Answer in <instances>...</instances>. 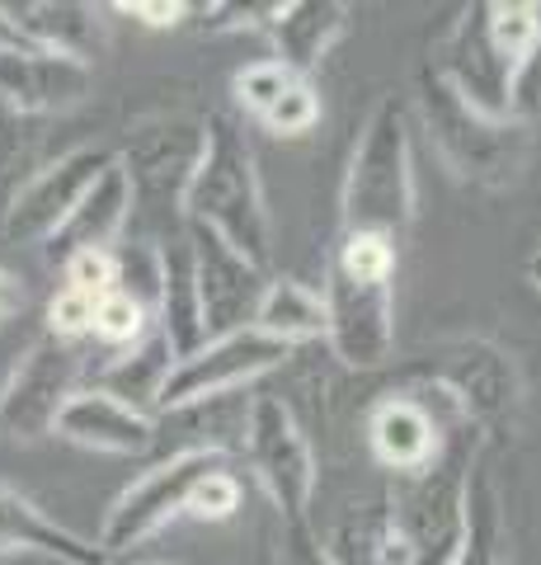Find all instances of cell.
I'll list each match as a JSON object with an SVG mask.
<instances>
[{"mask_svg": "<svg viewBox=\"0 0 541 565\" xmlns=\"http://www.w3.org/2000/svg\"><path fill=\"white\" fill-rule=\"evenodd\" d=\"M396 250L387 236H348L339 232L325 259V344L329 353L372 373L396 359Z\"/></svg>", "mask_w": 541, "mask_h": 565, "instance_id": "1", "label": "cell"}, {"mask_svg": "<svg viewBox=\"0 0 541 565\" xmlns=\"http://www.w3.org/2000/svg\"><path fill=\"white\" fill-rule=\"evenodd\" d=\"M414 151H410V114L396 95L372 104L368 122L354 141L339 193V232L348 236H387L405 241L414 226Z\"/></svg>", "mask_w": 541, "mask_h": 565, "instance_id": "2", "label": "cell"}, {"mask_svg": "<svg viewBox=\"0 0 541 565\" xmlns=\"http://www.w3.org/2000/svg\"><path fill=\"white\" fill-rule=\"evenodd\" d=\"M184 222L213 226L240 255L269 274L273 264V222L264 203V180L255 166V147L231 114H207V147L184 193Z\"/></svg>", "mask_w": 541, "mask_h": 565, "instance_id": "3", "label": "cell"}, {"mask_svg": "<svg viewBox=\"0 0 541 565\" xmlns=\"http://www.w3.org/2000/svg\"><path fill=\"white\" fill-rule=\"evenodd\" d=\"M414 104L433 151H439V161L447 166L452 180H462L470 189H509L528 170L532 132L476 114L433 76L429 62H419L414 71Z\"/></svg>", "mask_w": 541, "mask_h": 565, "instance_id": "4", "label": "cell"}, {"mask_svg": "<svg viewBox=\"0 0 541 565\" xmlns=\"http://www.w3.org/2000/svg\"><path fill=\"white\" fill-rule=\"evenodd\" d=\"M400 382L443 386L485 438L509 429L522 405V377L513 359L485 334H462V340L424 349L410 367H400Z\"/></svg>", "mask_w": 541, "mask_h": 565, "instance_id": "5", "label": "cell"}, {"mask_svg": "<svg viewBox=\"0 0 541 565\" xmlns=\"http://www.w3.org/2000/svg\"><path fill=\"white\" fill-rule=\"evenodd\" d=\"M207 147V118H188V114H165L142 122L128 147L118 151L128 184H132V217L151 222H174L184 226V193L188 180L203 161Z\"/></svg>", "mask_w": 541, "mask_h": 565, "instance_id": "6", "label": "cell"}, {"mask_svg": "<svg viewBox=\"0 0 541 565\" xmlns=\"http://www.w3.org/2000/svg\"><path fill=\"white\" fill-rule=\"evenodd\" d=\"M466 411L452 401L443 386L429 382H400L391 392H381L368 411V448L381 471H391V481L414 476L439 462V452L452 444V434L466 429Z\"/></svg>", "mask_w": 541, "mask_h": 565, "instance_id": "7", "label": "cell"}, {"mask_svg": "<svg viewBox=\"0 0 541 565\" xmlns=\"http://www.w3.org/2000/svg\"><path fill=\"white\" fill-rule=\"evenodd\" d=\"M240 457L250 462L259 490L269 494L278 523L311 519V500H316V481H321L316 452H311L296 415L278 396H255Z\"/></svg>", "mask_w": 541, "mask_h": 565, "instance_id": "8", "label": "cell"}, {"mask_svg": "<svg viewBox=\"0 0 541 565\" xmlns=\"http://www.w3.org/2000/svg\"><path fill=\"white\" fill-rule=\"evenodd\" d=\"M231 457H217V452H170L161 457L151 471H142L137 481L118 494L113 509L104 514L99 527V556L113 561V556H128L132 546H142L147 537H155L170 519L184 514L188 494L203 481L207 471L226 467Z\"/></svg>", "mask_w": 541, "mask_h": 565, "instance_id": "9", "label": "cell"}, {"mask_svg": "<svg viewBox=\"0 0 541 565\" xmlns=\"http://www.w3.org/2000/svg\"><path fill=\"white\" fill-rule=\"evenodd\" d=\"M80 349L52 340L43 330L14 359L10 377L0 382V434L14 438V444H39V438L57 434L62 405L80 392Z\"/></svg>", "mask_w": 541, "mask_h": 565, "instance_id": "10", "label": "cell"}, {"mask_svg": "<svg viewBox=\"0 0 541 565\" xmlns=\"http://www.w3.org/2000/svg\"><path fill=\"white\" fill-rule=\"evenodd\" d=\"M292 353L296 349L273 340V334H264L259 326L203 340L188 359H174L170 382L161 392V411H170V405H188V401H207V396H226V392H250L259 377L278 373Z\"/></svg>", "mask_w": 541, "mask_h": 565, "instance_id": "11", "label": "cell"}, {"mask_svg": "<svg viewBox=\"0 0 541 565\" xmlns=\"http://www.w3.org/2000/svg\"><path fill=\"white\" fill-rule=\"evenodd\" d=\"M433 66L452 95L462 104H470L476 114L495 118V122H509V76H513V62L504 57L490 39V6L476 0L466 6L457 20L447 24V33L439 39V47L424 57Z\"/></svg>", "mask_w": 541, "mask_h": 565, "instance_id": "12", "label": "cell"}, {"mask_svg": "<svg viewBox=\"0 0 541 565\" xmlns=\"http://www.w3.org/2000/svg\"><path fill=\"white\" fill-rule=\"evenodd\" d=\"M184 245H188V259H194V288H198V311H203L207 340L255 326L269 274L259 269L255 259L240 255L231 241H221L213 226L184 222Z\"/></svg>", "mask_w": 541, "mask_h": 565, "instance_id": "13", "label": "cell"}, {"mask_svg": "<svg viewBox=\"0 0 541 565\" xmlns=\"http://www.w3.org/2000/svg\"><path fill=\"white\" fill-rule=\"evenodd\" d=\"M113 156L118 151L109 147H76L43 166L39 174H29L6 203V236L14 245H47L72 222V212L90 193V184L113 166Z\"/></svg>", "mask_w": 541, "mask_h": 565, "instance_id": "14", "label": "cell"}, {"mask_svg": "<svg viewBox=\"0 0 541 565\" xmlns=\"http://www.w3.org/2000/svg\"><path fill=\"white\" fill-rule=\"evenodd\" d=\"M95 90V66L39 47H0V109L14 118L66 114Z\"/></svg>", "mask_w": 541, "mask_h": 565, "instance_id": "15", "label": "cell"}, {"mask_svg": "<svg viewBox=\"0 0 541 565\" xmlns=\"http://www.w3.org/2000/svg\"><path fill=\"white\" fill-rule=\"evenodd\" d=\"M10 29L20 33L29 47L52 52V57H72L95 66L109 47V20L104 6H85V0H24V6H0Z\"/></svg>", "mask_w": 541, "mask_h": 565, "instance_id": "16", "label": "cell"}, {"mask_svg": "<svg viewBox=\"0 0 541 565\" xmlns=\"http://www.w3.org/2000/svg\"><path fill=\"white\" fill-rule=\"evenodd\" d=\"M57 438H66V444H76V448H90V452L137 457L155 444V419L95 392V386H80V392L62 405Z\"/></svg>", "mask_w": 541, "mask_h": 565, "instance_id": "17", "label": "cell"}, {"mask_svg": "<svg viewBox=\"0 0 541 565\" xmlns=\"http://www.w3.org/2000/svg\"><path fill=\"white\" fill-rule=\"evenodd\" d=\"M348 10L344 0H288V6L273 10L269 20V43L273 62H283L292 76L311 81L321 71V62L329 57V47H335L344 33H348Z\"/></svg>", "mask_w": 541, "mask_h": 565, "instance_id": "18", "label": "cell"}, {"mask_svg": "<svg viewBox=\"0 0 541 565\" xmlns=\"http://www.w3.org/2000/svg\"><path fill=\"white\" fill-rule=\"evenodd\" d=\"M447 565H509V519H504V490L495 476V438L470 467L462 537Z\"/></svg>", "mask_w": 541, "mask_h": 565, "instance_id": "19", "label": "cell"}, {"mask_svg": "<svg viewBox=\"0 0 541 565\" xmlns=\"http://www.w3.org/2000/svg\"><path fill=\"white\" fill-rule=\"evenodd\" d=\"M128 226H132V184L113 156V166L90 184V193H85L80 207L72 212V222L47 241L52 259H66L76 250H113Z\"/></svg>", "mask_w": 541, "mask_h": 565, "instance_id": "20", "label": "cell"}, {"mask_svg": "<svg viewBox=\"0 0 541 565\" xmlns=\"http://www.w3.org/2000/svg\"><path fill=\"white\" fill-rule=\"evenodd\" d=\"M6 552H39L62 565H104L95 542L76 537L72 527H62L57 519H47L29 494L0 486V556Z\"/></svg>", "mask_w": 541, "mask_h": 565, "instance_id": "21", "label": "cell"}, {"mask_svg": "<svg viewBox=\"0 0 541 565\" xmlns=\"http://www.w3.org/2000/svg\"><path fill=\"white\" fill-rule=\"evenodd\" d=\"M170 367H174V349L165 344L161 330H151L142 344H132L123 353H109L104 373L95 377V392L123 401V405H132V411L155 419V411H161V392L170 382Z\"/></svg>", "mask_w": 541, "mask_h": 565, "instance_id": "22", "label": "cell"}, {"mask_svg": "<svg viewBox=\"0 0 541 565\" xmlns=\"http://www.w3.org/2000/svg\"><path fill=\"white\" fill-rule=\"evenodd\" d=\"M165 259V292H161V316H155V330L165 334V344L174 349V359H188L207 334H203V311H198V288H194V259H188V245L165 241L161 245Z\"/></svg>", "mask_w": 541, "mask_h": 565, "instance_id": "23", "label": "cell"}, {"mask_svg": "<svg viewBox=\"0 0 541 565\" xmlns=\"http://www.w3.org/2000/svg\"><path fill=\"white\" fill-rule=\"evenodd\" d=\"M255 326L283 340L288 349L306 344V340H325V307H321V292L306 288L296 278H269L264 288V302L255 311Z\"/></svg>", "mask_w": 541, "mask_h": 565, "instance_id": "24", "label": "cell"}, {"mask_svg": "<svg viewBox=\"0 0 541 565\" xmlns=\"http://www.w3.org/2000/svg\"><path fill=\"white\" fill-rule=\"evenodd\" d=\"M113 292H123L128 302H137L155 321V316H161V292H165L161 245H151L142 236L113 245Z\"/></svg>", "mask_w": 541, "mask_h": 565, "instance_id": "25", "label": "cell"}, {"mask_svg": "<svg viewBox=\"0 0 541 565\" xmlns=\"http://www.w3.org/2000/svg\"><path fill=\"white\" fill-rule=\"evenodd\" d=\"M490 6V39L513 66L541 43V6L532 0H485Z\"/></svg>", "mask_w": 541, "mask_h": 565, "instance_id": "26", "label": "cell"}, {"mask_svg": "<svg viewBox=\"0 0 541 565\" xmlns=\"http://www.w3.org/2000/svg\"><path fill=\"white\" fill-rule=\"evenodd\" d=\"M151 330H155V321H151V316L137 307V302H128L123 292H104L99 302H95L90 334H95V340L109 349V353H123V349H132V344H142Z\"/></svg>", "mask_w": 541, "mask_h": 565, "instance_id": "27", "label": "cell"}, {"mask_svg": "<svg viewBox=\"0 0 541 565\" xmlns=\"http://www.w3.org/2000/svg\"><path fill=\"white\" fill-rule=\"evenodd\" d=\"M296 76L283 66V62H273V57H259V62H246L236 71V81H231V99H236V109L246 114V118H264L278 99H283V90L292 85Z\"/></svg>", "mask_w": 541, "mask_h": 565, "instance_id": "28", "label": "cell"}, {"mask_svg": "<svg viewBox=\"0 0 541 565\" xmlns=\"http://www.w3.org/2000/svg\"><path fill=\"white\" fill-rule=\"evenodd\" d=\"M316 122H321V90H316V81L296 76L283 90V99L259 118V128L273 132V137H306Z\"/></svg>", "mask_w": 541, "mask_h": 565, "instance_id": "29", "label": "cell"}, {"mask_svg": "<svg viewBox=\"0 0 541 565\" xmlns=\"http://www.w3.org/2000/svg\"><path fill=\"white\" fill-rule=\"evenodd\" d=\"M236 509H240V476L231 471V462H226L217 471H207L203 481L194 486V494H188V504H184V514L198 519V523H226Z\"/></svg>", "mask_w": 541, "mask_h": 565, "instance_id": "30", "label": "cell"}, {"mask_svg": "<svg viewBox=\"0 0 541 565\" xmlns=\"http://www.w3.org/2000/svg\"><path fill=\"white\" fill-rule=\"evenodd\" d=\"M509 122L522 132L541 128V43L513 66V76H509Z\"/></svg>", "mask_w": 541, "mask_h": 565, "instance_id": "31", "label": "cell"}, {"mask_svg": "<svg viewBox=\"0 0 541 565\" xmlns=\"http://www.w3.org/2000/svg\"><path fill=\"white\" fill-rule=\"evenodd\" d=\"M269 565H339V561L329 556V546L316 527H311V519H302V523L273 527V561Z\"/></svg>", "mask_w": 541, "mask_h": 565, "instance_id": "32", "label": "cell"}, {"mask_svg": "<svg viewBox=\"0 0 541 565\" xmlns=\"http://www.w3.org/2000/svg\"><path fill=\"white\" fill-rule=\"evenodd\" d=\"M90 321H95V297H85L76 288H57L47 302V334L52 340H66L76 344L90 334Z\"/></svg>", "mask_w": 541, "mask_h": 565, "instance_id": "33", "label": "cell"}, {"mask_svg": "<svg viewBox=\"0 0 541 565\" xmlns=\"http://www.w3.org/2000/svg\"><path fill=\"white\" fill-rule=\"evenodd\" d=\"M62 288H76L85 297L113 292V250H76L62 259Z\"/></svg>", "mask_w": 541, "mask_h": 565, "instance_id": "34", "label": "cell"}, {"mask_svg": "<svg viewBox=\"0 0 541 565\" xmlns=\"http://www.w3.org/2000/svg\"><path fill=\"white\" fill-rule=\"evenodd\" d=\"M273 10H278V0H250V6L231 0V6H198L194 14H203V33H240V29L264 33Z\"/></svg>", "mask_w": 541, "mask_h": 565, "instance_id": "35", "label": "cell"}, {"mask_svg": "<svg viewBox=\"0 0 541 565\" xmlns=\"http://www.w3.org/2000/svg\"><path fill=\"white\" fill-rule=\"evenodd\" d=\"M118 14H132V20H142L147 29H180L194 6H180V0H123V6H113Z\"/></svg>", "mask_w": 541, "mask_h": 565, "instance_id": "36", "label": "cell"}, {"mask_svg": "<svg viewBox=\"0 0 541 565\" xmlns=\"http://www.w3.org/2000/svg\"><path fill=\"white\" fill-rule=\"evenodd\" d=\"M24 311V288H20V278L0 269V321H10V316H20Z\"/></svg>", "mask_w": 541, "mask_h": 565, "instance_id": "37", "label": "cell"}, {"mask_svg": "<svg viewBox=\"0 0 541 565\" xmlns=\"http://www.w3.org/2000/svg\"><path fill=\"white\" fill-rule=\"evenodd\" d=\"M14 156H20V137L0 122V174H6V166H14Z\"/></svg>", "mask_w": 541, "mask_h": 565, "instance_id": "38", "label": "cell"}, {"mask_svg": "<svg viewBox=\"0 0 541 565\" xmlns=\"http://www.w3.org/2000/svg\"><path fill=\"white\" fill-rule=\"evenodd\" d=\"M0 47H29V43L20 39V33H14V29H10V20H6V10H0Z\"/></svg>", "mask_w": 541, "mask_h": 565, "instance_id": "39", "label": "cell"}, {"mask_svg": "<svg viewBox=\"0 0 541 565\" xmlns=\"http://www.w3.org/2000/svg\"><path fill=\"white\" fill-rule=\"evenodd\" d=\"M528 278H532V288L541 292V250H537V255L528 259Z\"/></svg>", "mask_w": 541, "mask_h": 565, "instance_id": "40", "label": "cell"}, {"mask_svg": "<svg viewBox=\"0 0 541 565\" xmlns=\"http://www.w3.org/2000/svg\"><path fill=\"white\" fill-rule=\"evenodd\" d=\"M142 565H180V561H142Z\"/></svg>", "mask_w": 541, "mask_h": 565, "instance_id": "41", "label": "cell"}, {"mask_svg": "<svg viewBox=\"0 0 541 565\" xmlns=\"http://www.w3.org/2000/svg\"><path fill=\"white\" fill-rule=\"evenodd\" d=\"M104 565H109V561H104Z\"/></svg>", "mask_w": 541, "mask_h": 565, "instance_id": "42", "label": "cell"}]
</instances>
